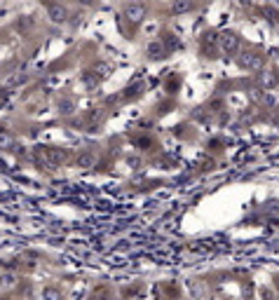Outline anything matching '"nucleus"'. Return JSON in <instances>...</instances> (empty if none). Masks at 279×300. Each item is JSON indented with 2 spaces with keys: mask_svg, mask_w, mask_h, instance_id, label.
Returning a JSON list of instances; mask_svg holds the SVG:
<instances>
[{
  "mask_svg": "<svg viewBox=\"0 0 279 300\" xmlns=\"http://www.w3.org/2000/svg\"><path fill=\"white\" fill-rule=\"evenodd\" d=\"M195 5L190 2V0H176L172 5V14H186V12H190Z\"/></svg>",
  "mask_w": 279,
  "mask_h": 300,
  "instance_id": "obj_6",
  "label": "nucleus"
},
{
  "mask_svg": "<svg viewBox=\"0 0 279 300\" xmlns=\"http://www.w3.org/2000/svg\"><path fill=\"white\" fill-rule=\"evenodd\" d=\"M75 164H78V169H92L94 164H96V155L94 153H80L78 159H75Z\"/></svg>",
  "mask_w": 279,
  "mask_h": 300,
  "instance_id": "obj_4",
  "label": "nucleus"
},
{
  "mask_svg": "<svg viewBox=\"0 0 279 300\" xmlns=\"http://www.w3.org/2000/svg\"><path fill=\"white\" fill-rule=\"evenodd\" d=\"M218 42H221V47H223L226 52H235L239 47V38L235 33H223V35L218 38Z\"/></svg>",
  "mask_w": 279,
  "mask_h": 300,
  "instance_id": "obj_3",
  "label": "nucleus"
},
{
  "mask_svg": "<svg viewBox=\"0 0 279 300\" xmlns=\"http://www.w3.org/2000/svg\"><path fill=\"white\" fill-rule=\"evenodd\" d=\"M0 300H7V298H0Z\"/></svg>",
  "mask_w": 279,
  "mask_h": 300,
  "instance_id": "obj_11",
  "label": "nucleus"
},
{
  "mask_svg": "<svg viewBox=\"0 0 279 300\" xmlns=\"http://www.w3.org/2000/svg\"><path fill=\"white\" fill-rule=\"evenodd\" d=\"M42 300H61V293H59V288L45 286V288H42Z\"/></svg>",
  "mask_w": 279,
  "mask_h": 300,
  "instance_id": "obj_10",
  "label": "nucleus"
},
{
  "mask_svg": "<svg viewBox=\"0 0 279 300\" xmlns=\"http://www.w3.org/2000/svg\"><path fill=\"white\" fill-rule=\"evenodd\" d=\"M14 148V136L10 131H0V150H12Z\"/></svg>",
  "mask_w": 279,
  "mask_h": 300,
  "instance_id": "obj_8",
  "label": "nucleus"
},
{
  "mask_svg": "<svg viewBox=\"0 0 279 300\" xmlns=\"http://www.w3.org/2000/svg\"><path fill=\"white\" fill-rule=\"evenodd\" d=\"M47 14H50V19H52L54 24H64L68 17L64 5H47Z\"/></svg>",
  "mask_w": 279,
  "mask_h": 300,
  "instance_id": "obj_2",
  "label": "nucleus"
},
{
  "mask_svg": "<svg viewBox=\"0 0 279 300\" xmlns=\"http://www.w3.org/2000/svg\"><path fill=\"white\" fill-rule=\"evenodd\" d=\"M239 64L244 66V68H261L263 66V59L258 56V54H244V59H239Z\"/></svg>",
  "mask_w": 279,
  "mask_h": 300,
  "instance_id": "obj_5",
  "label": "nucleus"
},
{
  "mask_svg": "<svg viewBox=\"0 0 279 300\" xmlns=\"http://www.w3.org/2000/svg\"><path fill=\"white\" fill-rule=\"evenodd\" d=\"M42 155L47 157L50 162H64V153H59V150H54V148H42Z\"/></svg>",
  "mask_w": 279,
  "mask_h": 300,
  "instance_id": "obj_9",
  "label": "nucleus"
},
{
  "mask_svg": "<svg viewBox=\"0 0 279 300\" xmlns=\"http://www.w3.org/2000/svg\"><path fill=\"white\" fill-rule=\"evenodd\" d=\"M122 12H124V19H127V21H132V24H141V21L146 19L148 10H146L143 2H127Z\"/></svg>",
  "mask_w": 279,
  "mask_h": 300,
  "instance_id": "obj_1",
  "label": "nucleus"
},
{
  "mask_svg": "<svg viewBox=\"0 0 279 300\" xmlns=\"http://www.w3.org/2000/svg\"><path fill=\"white\" fill-rule=\"evenodd\" d=\"M148 54H150V59H162V56H164V45H162L159 40L150 42V45H148Z\"/></svg>",
  "mask_w": 279,
  "mask_h": 300,
  "instance_id": "obj_7",
  "label": "nucleus"
}]
</instances>
